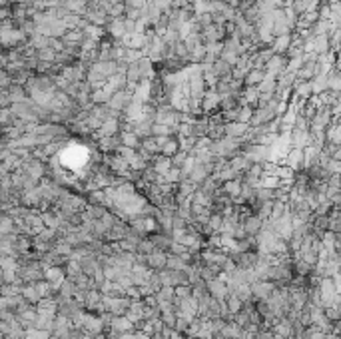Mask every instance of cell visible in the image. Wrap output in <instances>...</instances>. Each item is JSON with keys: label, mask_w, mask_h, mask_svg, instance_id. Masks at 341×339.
<instances>
[{"label": "cell", "mask_w": 341, "mask_h": 339, "mask_svg": "<svg viewBox=\"0 0 341 339\" xmlns=\"http://www.w3.org/2000/svg\"><path fill=\"white\" fill-rule=\"evenodd\" d=\"M210 287H212V292H214V296H216V298H222V296L226 294V287H224L220 281H214Z\"/></svg>", "instance_id": "obj_1"}, {"label": "cell", "mask_w": 341, "mask_h": 339, "mask_svg": "<svg viewBox=\"0 0 341 339\" xmlns=\"http://www.w3.org/2000/svg\"><path fill=\"white\" fill-rule=\"evenodd\" d=\"M269 289H271L269 285H256V294H258L260 298H264V296L269 292Z\"/></svg>", "instance_id": "obj_2"}, {"label": "cell", "mask_w": 341, "mask_h": 339, "mask_svg": "<svg viewBox=\"0 0 341 339\" xmlns=\"http://www.w3.org/2000/svg\"><path fill=\"white\" fill-rule=\"evenodd\" d=\"M229 309H231V311H237V309H239V301H237L235 298L229 300Z\"/></svg>", "instance_id": "obj_3"}, {"label": "cell", "mask_w": 341, "mask_h": 339, "mask_svg": "<svg viewBox=\"0 0 341 339\" xmlns=\"http://www.w3.org/2000/svg\"><path fill=\"white\" fill-rule=\"evenodd\" d=\"M327 339H335V337H327Z\"/></svg>", "instance_id": "obj_4"}]
</instances>
